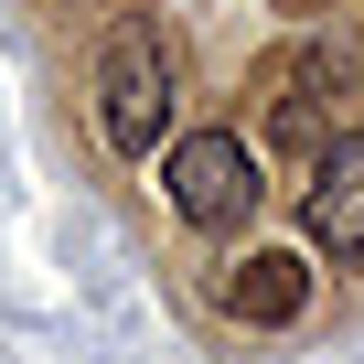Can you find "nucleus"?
<instances>
[{
    "label": "nucleus",
    "mask_w": 364,
    "mask_h": 364,
    "mask_svg": "<svg viewBox=\"0 0 364 364\" xmlns=\"http://www.w3.org/2000/svg\"><path fill=\"white\" fill-rule=\"evenodd\" d=\"M86 97H97V139H107V161H150V150L171 139V118H182V75H171V33H161V11H118V22H107V43H97V65H86Z\"/></svg>",
    "instance_id": "obj_1"
},
{
    "label": "nucleus",
    "mask_w": 364,
    "mask_h": 364,
    "mask_svg": "<svg viewBox=\"0 0 364 364\" xmlns=\"http://www.w3.org/2000/svg\"><path fill=\"white\" fill-rule=\"evenodd\" d=\"M161 204L193 225V236H236V225H257V204H268L257 139H247V129H182V139L161 150Z\"/></svg>",
    "instance_id": "obj_2"
},
{
    "label": "nucleus",
    "mask_w": 364,
    "mask_h": 364,
    "mask_svg": "<svg viewBox=\"0 0 364 364\" xmlns=\"http://www.w3.org/2000/svg\"><path fill=\"white\" fill-rule=\"evenodd\" d=\"M247 97H257V129L279 139V150H321L332 139V97H343V54L332 43H279L257 75H247Z\"/></svg>",
    "instance_id": "obj_3"
},
{
    "label": "nucleus",
    "mask_w": 364,
    "mask_h": 364,
    "mask_svg": "<svg viewBox=\"0 0 364 364\" xmlns=\"http://www.w3.org/2000/svg\"><path fill=\"white\" fill-rule=\"evenodd\" d=\"M300 225L332 268H364V129H332L300 182Z\"/></svg>",
    "instance_id": "obj_4"
},
{
    "label": "nucleus",
    "mask_w": 364,
    "mask_h": 364,
    "mask_svg": "<svg viewBox=\"0 0 364 364\" xmlns=\"http://www.w3.org/2000/svg\"><path fill=\"white\" fill-rule=\"evenodd\" d=\"M300 311H311V257L247 247V257L225 268V321H236V332H289Z\"/></svg>",
    "instance_id": "obj_5"
}]
</instances>
